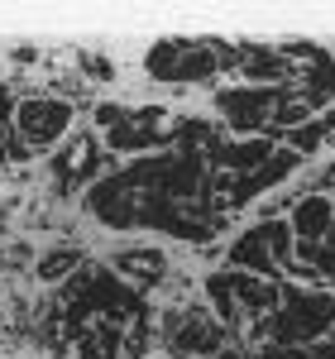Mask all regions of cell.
Returning a JSON list of instances; mask_svg holds the SVG:
<instances>
[{
	"instance_id": "obj_1",
	"label": "cell",
	"mask_w": 335,
	"mask_h": 359,
	"mask_svg": "<svg viewBox=\"0 0 335 359\" xmlns=\"http://www.w3.org/2000/svg\"><path fill=\"white\" fill-rule=\"evenodd\" d=\"M254 331L264 335V345H321L335 331V292L326 287H282V302L268 321H259Z\"/></svg>"
},
{
	"instance_id": "obj_2",
	"label": "cell",
	"mask_w": 335,
	"mask_h": 359,
	"mask_svg": "<svg viewBox=\"0 0 335 359\" xmlns=\"http://www.w3.org/2000/svg\"><path fill=\"white\" fill-rule=\"evenodd\" d=\"M221 57L235 62V43L216 39H158L144 48V77L158 86H201L216 77Z\"/></svg>"
},
{
	"instance_id": "obj_3",
	"label": "cell",
	"mask_w": 335,
	"mask_h": 359,
	"mask_svg": "<svg viewBox=\"0 0 335 359\" xmlns=\"http://www.w3.org/2000/svg\"><path fill=\"white\" fill-rule=\"evenodd\" d=\"M225 269L259 273V278H273L278 269H292V273L302 278L297 240H292L287 216H268V221H254L249 230H240V235L230 240V249H225Z\"/></svg>"
},
{
	"instance_id": "obj_4",
	"label": "cell",
	"mask_w": 335,
	"mask_h": 359,
	"mask_svg": "<svg viewBox=\"0 0 335 359\" xmlns=\"http://www.w3.org/2000/svg\"><path fill=\"white\" fill-rule=\"evenodd\" d=\"M206 297L216 306V316H221V326L230 321H268L282 302V283L278 278H259V273H240V269H221V273L206 278Z\"/></svg>"
},
{
	"instance_id": "obj_5",
	"label": "cell",
	"mask_w": 335,
	"mask_h": 359,
	"mask_svg": "<svg viewBox=\"0 0 335 359\" xmlns=\"http://www.w3.org/2000/svg\"><path fill=\"white\" fill-rule=\"evenodd\" d=\"M96 125L106 130V149H115V154H153V149L172 144L177 115L163 106H101Z\"/></svg>"
},
{
	"instance_id": "obj_6",
	"label": "cell",
	"mask_w": 335,
	"mask_h": 359,
	"mask_svg": "<svg viewBox=\"0 0 335 359\" xmlns=\"http://www.w3.org/2000/svg\"><path fill=\"white\" fill-rule=\"evenodd\" d=\"M72 125H77V106L67 96H25L15 106V144H20L15 154L20 158L25 154H48L72 135Z\"/></svg>"
},
{
	"instance_id": "obj_7",
	"label": "cell",
	"mask_w": 335,
	"mask_h": 359,
	"mask_svg": "<svg viewBox=\"0 0 335 359\" xmlns=\"http://www.w3.org/2000/svg\"><path fill=\"white\" fill-rule=\"evenodd\" d=\"M282 91L273 86H249V82H235L216 91V120H221L230 135L240 139H264V130L273 125V106H278Z\"/></svg>"
},
{
	"instance_id": "obj_8",
	"label": "cell",
	"mask_w": 335,
	"mask_h": 359,
	"mask_svg": "<svg viewBox=\"0 0 335 359\" xmlns=\"http://www.w3.org/2000/svg\"><path fill=\"white\" fill-rule=\"evenodd\" d=\"M235 72H240V82L273 86V91L292 86V77H297V67L282 53V43H235Z\"/></svg>"
},
{
	"instance_id": "obj_9",
	"label": "cell",
	"mask_w": 335,
	"mask_h": 359,
	"mask_svg": "<svg viewBox=\"0 0 335 359\" xmlns=\"http://www.w3.org/2000/svg\"><path fill=\"white\" fill-rule=\"evenodd\" d=\"M168 340L182 350V355H221L225 350V326L221 321H211V316H201V311H192V306H182V311H168L163 321Z\"/></svg>"
},
{
	"instance_id": "obj_10",
	"label": "cell",
	"mask_w": 335,
	"mask_h": 359,
	"mask_svg": "<svg viewBox=\"0 0 335 359\" xmlns=\"http://www.w3.org/2000/svg\"><path fill=\"white\" fill-rule=\"evenodd\" d=\"M287 225H292L297 249L321 245V240L331 235V225H335V196L331 192H302L292 201V211H287Z\"/></svg>"
},
{
	"instance_id": "obj_11",
	"label": "cell",
	"mask_w": 335,
	"mask_h": 359,
	"mask_svg": "<svg viewBox=\"0 0 335 359\" xmlns=\"http://www.w3.org/2000/svg\"><path fill=\"white\" fill-rule=\"evenodd\" d=\"M278 154L273 139H216L211 144V163L221 168L225 177H249L254 168H264Z\"/></svg>"
},
{
	"instance_id": "obj_12",
	"label": "cell",
	"mask_w": 335,
	"mask_h": 359,
	"mask_svg": "<svg viewBox=\"0 0 335 359\" xmlns=\"http://www.w3.org/2000/svg\"><path fill=\"white\" fill-rule=\"evenodd\" d=\"M335 135V111H321V115H311L307 125H297V130H287V135L278 139L282 149H292L297 158H307V154H316L326 139Z\"/></svg>"
},
{
	"instance_id": "obj_13",
	"label": "cell",
	"mask_w": 335,
	"mask_h": 359,
	"mask_svg": "<svg viewBox=\"0 0 335 359\" xmlns=\"http://www.w3.org/2000/svg\"><path fill=\"white\" fill-rule=\"evenodd\" d=\"M96 154H101V144L91 135H72V144H67V154L53 163V172L67 182V177H91L96 172Z\"/></svg>"
},
{
	"instance_id": "obj_14",
	"label": "cell",
	"mask_w": 335,
	"mask_h": 359,
	"mask_svg": "<svg viewBox=\"0 0 335 359\" xmlns=\"http://www.w3.org/2000/svg\"><path fill=\"white\" fill-rule=\"evenodd\" d=\"M77 259H82L77 245H48L39 259H34V278H39V283H57V278H67L72 269H77Z\"/></svg>"
},
{
	"instance_id": "obj_15",
	"label": "cell",
	"mask_w": 335,
	"mask_h": 359,
	"mask_svg": "<svg viewBox=\"0 0 335 359\" xmlns=\"http://www.w3.org/2000/svg\"><path fill=\"white\" fill-rule=\"evenodd\" d=\"M115 269L120 273H144V278H158L168 269V259L158 249H125V254H115Z\"/></svg>"
},
{
	"instance_id": "obj_16",
	"label": "cell",
	"mask_w": 335,
	"mask_h": 359,
	"mask_svg": "<svg viewBox=\"0 0 335 359\" xmlns=\"http://www.w3.org/2000/svg\"><path fill=\"white\" fill-rule=\"evenodd\" d=\"M297 264H307V269H316L321 278H335V225H331V235H326L321 245L297 249Z\"/></svg>"
},
{
	"instance_id": "obj_17",
	"label": "cell",
	"mask_w": 335,
	"mask_h": 359,
	"mask_svg": "<svg viewBox=\"0 0 335 359\" xmlns=\"http://www.w3.org/2000/svg\"><path fill=\"white\" fill-rule=\"evenodd\" d=\"M259 359H311V355L297 345H259Z\"/></svg>"
},
{
	"instance_id": "obj_18",
	"label": "cell",
	"mask_w": 335,
	"mask_h": 359,
	"mask_svg": "<svg viewBox=\"0 0 335 359\" xmlns=\"http://www.w3.org/2000/svg\"><path fill=\"white\" fill-rule=\"evenodd\" d=\"M15 196H20V182H15L10 172H0V206H5V201H15Z\"/></svg>"
},
{
	"instance_id": "obj_19",
	"label": "cell",
	"mask_w": 335,
	"mask_h": 359,
	"mask_svg": "<svg viewBox=\"0 0 335 359\" xmlns=\"http://www.w3.org/2000/svg\"><path fill=\"white\" fill-rule=\"evenodd\" d=\"M20 359H48V350H39V345H20Z\"/></svg>"
},
{
	"instance_id": "obj_20",
	"label": "cell",
	"mask_w": 335,
	"mask_h": 359,
	"mask_svg": "<svg viewBox=\"0 0 335 359\" xmlns=\"http://www.w3.org/2000/svg\"><path fill=\"white\" fill-rule=\"evenodd\" d=\"M0 158H5V154H0Z\"/></svg>"
}]
</instances>
